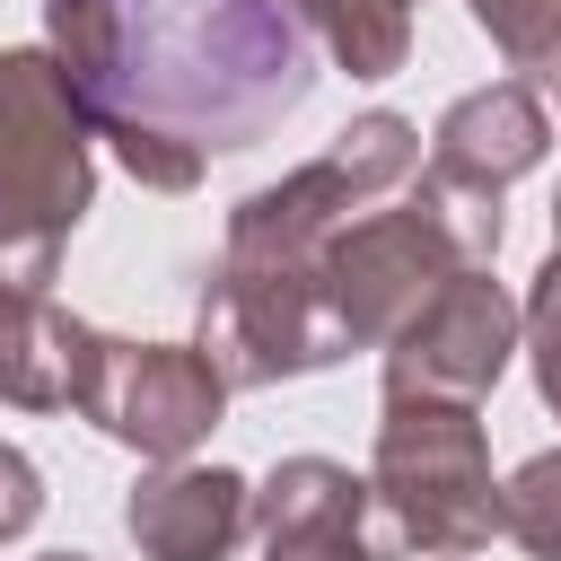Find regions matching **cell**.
I'll list each match as a JSON object with an SVG mask.
<instances>
[{
  "label": "cell",
  "instance_id": "1",
  "mask_svg": "<svg viewBox=\"0 0 561 561\" xmlns=\"http://www.w3.org/2000/svg\"><path fill=\"white\" fill-rule=\"evenodd\" d=\"M53 18L96 26L79 88L114 123H149L193 149H245L316 70L289 0H53Z\"/></svg>",
  "mask_w": 561,
  "mask_h": 561
}]
</instances>
